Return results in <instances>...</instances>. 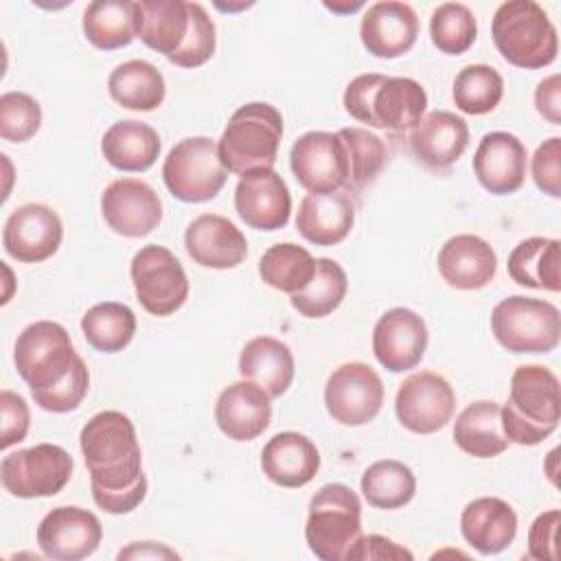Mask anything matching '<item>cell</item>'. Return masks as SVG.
<instances>
[{"instance_id":"1","label":"cell","mask_w":561,"mask_h":561,"mask_svg":"<svg viewBox=\"0 0 561 561\" xmlns=\"http://www.w3.org/2000/svg\"><path fill=\"white\" fill-rule=\"evenodd\" d=\"M79 445L90 471L96 506L112 515L131 513L147 495L136 427L118 410L96 412L81 430Z\"/></svg>"},{"instance_id":"2","label":"cell","mask_w":561,"mask_h":561,"mask_svg":"<svg viewBox=\"0 0 561 561\" xmlns=\"http://www.w3.org/2000/svg\"><path fill=\"white\" fill-rule=\"evenodd\" d=\"M561 392L557 375L539 364L517 366L511 377L508 401L500 405L508 443L533 447L559 427Z\"/></svg>"},{"instance_id":"3","label":"cell","mask_w":561,"mask_h":561,"mask_svg":"<svg viewBox=\"0 0 561 561\" xmlns=\"http://www.w3.org/2000/svg\"><path fill=\"white\" fill-rule=\"evenodd\" d=\"M491 35L497 53L517 68L550 66L559 53L557 28L535 0L502 2L493 15Z\"/></svg>"},{"instance_id":"4","label":"cell","mask_w":561,"mask_h":561,"mask_svg":"<svg viewBox=\"0 0 561 561\" xmlns=\"http://www.w3.org/2000/svg\"><path fill=\"white\" fill-rule=\"evenodd\" d=\"M283 138V116L270 103H245L228 121L219 142V160L228 173L245 175L274 169Z\"/></svg>"},{"instance_id":"5","label":"cell","mask_w":561,"mask_h":561,"mask_svg":"<svg viewBox=\"0 0 561 561\" xmlns=\"http://www.w3.org/2000/svg\"><path fill=\"white\" fill-rule=\"evenodd\" d=\"M359 535L362 502L357 493L340 482L320 486L309 502L305 524L309 550L322 561H342Z\"/></svg>"},{"instance_id":"6","label":"cell","mask_w":561,"mask_h":561,"mask_svg":"<svg viewBox=\"0 0 561 561\" xmlns=\"http://www.w3.org/2000/svg\"><path fill=\"white\" fill-rule=\"evenodd\" d=\"M491 331L511 353H550L561 340V313L548 300L508 296L493 307Z\"/></svg>"},{"instance_id":"7","label":"cell","mask_w":561,"mask_h":561,"mask_svg":"<svg viewBox=\"0 0 561 561\" xmlns=\"http://www.w3.org/2000/svg\"><path fill=\"white\" fill-rule=\"evenodd\" d=\"M162 180L175 199L202 204L217 197L228 180V171L219 160L213 138L191 136L171 147L162 164Z\"/></svg>"},{"instance_id":"8","label":"cell","mask_w":561,"mask_h":561,"mask_svg":"<svg viewBox=\"0 0 561 561\" xmlns=\"http://www.w3.org/2000/svg\"><path fill=\"white\" fill-rule=\"evenodd\" d=\"M79 359L68 331L53 320H37L24 327L13 348L15 370L31 390L55 386Z\"/></svg>"},{"instance_id":"9","label":"cell","mask_w":561,"mask_h":561,"mask_svg":"<svg viewBox=\"0 0 561 561\" xmlns=\"http://www.w3.org/2000/svg\"><path fill=\"white\" fill-rule=\"evenodd\" d=\"M72 467V456L64 447L39 443L7 454L0 462V480L15 497H50L68 484Z\"/></svg>"},{"instance_id":"10","label":"cell","mask_w":561,"mask_h":561,"mask_svg":"<svg viewBox=\"0 0 561 561\" xmlns=\"http://www.w3.org/2000/svg\"><path fill=\"white\" fill-rule=\"evenodd\" d=\"M138 302L151 316L175 313L188 298V278L178 256L164 245L140 248L129 265Z\"/></svg>"},{"instance_id":"11","label":"cell","mask_w":561,"mask_h":561,"mask_svg":"<svg viewBox=\"0 0 561 561\" xmlns=\"http://www.w3.org/2000/svg\"><path fill=\"white\" fill-rule=\"evenodd\" d=\"M383 403V381L364 362L337 366L324 386V405L333 421L357 427L373 421Z\"/></svg>"},{"instance_id":"12","label":"cell","mask_w":561,"mask_h":561,"mask_svg":"<svg viewBox=\"0 0 561 561\" xmlns=\"http://www.w3.org/2000/svg\"><path fill=\"white\" fill-rule=\"evenodd\" d=\"M456 410V394L449 381L432 370H421L403 379L394 397L399 423L414 434L443 430Z\"/></svg>"},{"instance_id":"13","label":"cell","mask_w":561,"mask_h":561,"mask_svg":"<svg viewBox=\"0 0 561 561\" xmlns=\"http://www.w3.org/2000/svg\"><path fill=\"white\" fill-rule=\"evenodd\" d=\"M294 178L309 193L342 191L348 182V158L337 131H307L289 151Z\"/></svg>"},{"instance_id":"14","label":"cell","mask_w":561,"mask_h":561,"mask_svg":"<svg viewBox=\"0 0 561 561\" xmlns=\"http://www.w3.org/2000/svg\"><path fill=\"white\" fill-rule=\"evenodd\" d=\"M101 539L99 517L79 506H57L37 526V546L55 561H81L99 548Z\"/></svg>"},{"instance_id":"15","label":"cell","mask_w":561,"mask_h":561,"mask_svg":"<svg viewBox=\"0 0 561 561\" xmlns=\"http://www.w3.org/2000/svg\"><path fill=\"white\" fill-rule=\"evenodd\" d=\"M101 213L105 224L123 237H147L162 221V202L158 193L142 180L118 178L110 182L101 195Z\"/></svg>"},{"instance_id":"16","label":"cell","mask_w":561,"mask_h":561,"mask_svg":"<svg viewBox=\"0 0 561 561\" xmlns=\"http://www.w3.org/2000/svg\"><path fill=\"white\" fill-rule=\"evenodd\" d=\"M64 239L59 215L46 204H22L2 228V245L20 263H42L50 259Z\"/></svg>"},{"instance_id":"17","label":"cell","mask_w":561,"mask_h":561,"mask_svg":"<svg viewBox=\"0 0 561 561\" xmlns=\"http://www.w3.org/2000/svg\"><path fill=\"white\" fill-rule=\"evenodd\" d=\"M427 340L430 333L425 320L416 311L392 307L373 329V353L386 370L403 373L423 359Z\"/></svg>"},{"instance_id":"18","label":"cell","mask_w":561,"mask_h":561,"mask_svg":"<svg viewBox=\"0 0 561 561\" xmlns=\"http://www.w3.org/2000/svg\"><path fill=\"white\" fill-rule=\"evenodd\" d=\"M234 210L245 226L272 232L287 226L291 195L285 180L274 169H259L239 178Z\"/></svg>"},{"instance_id":"19","label":"cell","mask_w":561,"mask_h":561,"mask_svg":"<svg viewBox=\"0 0 561 561\" xmlns=\"http://www.w3.org/2000/svg\"><path fill=\"white\" fill-rule=\"evenodd\" d=\"M473 175L493 195H511L526 180L528 153L524 142L508 131H489L473 153Z\"/></svg>"},{"instance_id":"20","label":"cell","mask_w":561,"mask_h":561,"mask_svg":"<svg viewBox=\"0 0 561 561\" xmlns=\"http://www.w3.org/2000/svg\"><path fill=\"white\" fill-rule=\"evenodd\" d=\"M419 35V18L408 2L383 0L366 9L359 24L364 48L379 59L405 55Z\"/></svg>"},{"instance_id":"21","label":"cell","mask_w":561,"mask_h":561,"mask_svg":"<svg viewBox=\"0 0 561 561\" xmlns=\"http://www.w3.org/2000/svg\"><path fill=\"white\" fill-rule=\"evenodd\" d=\"M184 248L188 256L210 270H230L245 261V234L226 217L204 213L195 217L184 232Z\"/></svg>"},{"instance_id":"22","label":"cell","mask_w":561,"mask_h":561,"mask_svg":"<svg viewBox=\"0 0 561 561\" xmlns=\"http://www.w3.org/2000/svg\"><path fill=\"white\" fill-rule=\"evenodd\" d=\"M270 394L254 381L241 379L224 388L215 403L217 427L232 440L259 438L272 421Z\"/></svg>"},{"instance_id":"23","label":"cell","mask_w":561,"mask_h":561,"mask_svg":"<svg viewBox=\"0 0 561 561\" xmlns=\"http://www.w3.org/2000/svg\"><path fill=\"white\" fill-rule=\"evenodd\" d=\"M438 272L449 287L456 289H482L497 272V256L489 241L478 234L449 237L436 256Z\"/></svg>"},{"instance_id":"24","label":"cell","mask_w":561,"mask_h":561,"mask_svg":"<svg viewBox=\"0 0 561 561\" xmlns=\"http://www.w3.org/2000/svg\"><path fill=\"white\" fill-rule=\"evenodd\" d=\"M261 469L274 484L298 489L316 478L320 469V451L305 434L278 432L261 451Z\"/></svg>"},{"instance_id":"25","label":"cell","mask_w":561,"mask_h":561,"mask_svg":"<svg viewBox=\"0 0 561 561\" xmlns=\"http://www.w3.org/2000/svg\"><path fill=\"white\" fill-rule=\"evenodd\" d=\"M469 145V127L462 116L447 110L425 114L410 134L414 156L430 169L451 167Z\"/></svg>"},{"instance_id":"26","label":"cell","mask_w":561,"mask_h":561,"mask_svg":"<svg viewBox=\"0 0 561 561\" xmlns=\"http://www.w3.org/2000/svg\"><path fill=\"white\" fill-rule=\"evenodd\" d=\"M460 533L480 554H497L513 543L517 535V515L502 497H476L462 508Z\"/></svg>"},{"instance_id":"27","label":"cell","mask_w":561,"mask_h":561,"mask_svg":"<svg viewBox=\"0 0 561 561\" xmlns=\"http://www.w3.org/2000/svg\"><path fill=\"white\" fill-rule=\"evenodd\" d=\"M355 208L344 191L309 193L300 199L296 213L298 232L316 245H335L353 228Z\"/></svg>"},{"instance_id":"28","label":"cell","mask_w":561,"mask_h":561,"mask_svg":"<svg viewBox=\"0 0 561 561\" xmlns=\"http://www.w3.org/2000/svg\"><path fill=\"white\" fill-rule=\"evenodd\" d=\"M294 355L289 346L272 335H259L245 342L239 355L243 379L261 386L272 399L287 392L294 381Z\"/></svg>"},{"instance_id":"29","label":"cell","mask_w":561,"mask_h":561,"mask_svg":"<svg viewBox=\"0 0 561 561\" xmlns=\"http://www.w3.org/2000/svg\"><path fill=\"white\" fill-rule=\"evenodd\" d=\"M105 160L127 173L147 171L160 156L158 131L140 121H118L101 138Z\"/></svg>"},{"instance_id":"30","label":"cell","mask_w":561,"mask_h":561,"mask_svg":"<svg viewBox=\"0 0 561 561\" xmlns=\"http://www.w3.org/2000/svg\"><path fill=\"white\" fill-rule=\"evenodd\" d=\"M454 443L473 458H495L508 447L502 430L500 403L480 399L469 403L454 423Z\"/></svg>"},{"instance_id":"31","label":"cell","mask_w":561,"mask_h":561,"mask_svg":"<svg viewBox=\"0 0 561 561\" xmlns=\"http://www.w3.org/2000/svg\"><path fill=\"white\" fill-rule=\"evenodd\" d=\"M191 18L184 0H140L138 2V37L167 59L175 55L186 35Z\"/></svg>"},{"instance_id":"32","label":"cell","mask_w":561,"mask_h":561,"mask_svg":"<svg viewBox=\"0 0 561 561\" xmlns=\"http://www.w3.org/2000/svg\"><path fill=\"white\" fill-rule=\"evenodd\" d=\"M85 39L99 50L129 46L138 37V2L94 0L83 11Z\"/></svg>"},{"instance_id":"33","label":"cell","mask_w":561,"mask_h":561,"mask_svg":"<svg viewBox=\"0 0 561 561\" xmlns=\"http://www.w3.org/2000/svg\"><path fill=\"white\" fill-rule=\"evenodd\" d=\"M427 94L410 77H386L373 99L375 127L390 131L412 129L425 114Z\"/></svg>"},{"instance_id":"34","label":"cell","mask_w":561,"mask_h":561,"mask_svg":"<svg viewBox=\"0 0 561 561\" xmlns=\"http://www.w3.org/2000/svg\"><path fill=\"white\" fill-rule=\"evenodd\" d=\"M107 90L121 107L134 112H151L160 107L167 94L162 72L145 59H129L118 64L110 72Z\"/></svg>"},{"instance_id":"35","label":"cell","mask_w":561,"mask_h":561,"mask_svg":"<svg viewBox=\"0 0 561 561\" xmlns=\"http://www.w3.org/2000/svg\"><path fill=\"white\" fill-rule=\"evenodd\" d=\"M559 239L528 237L519 241L508 254V276L530 289H561L559 276Z\"/></svg>"},{"instance_id":"36","label":"cell","mask_w":561,"mask_h":561,"mask_svg":"<svg viewBox=\"0 0 561 561\" xmlns=\"http://www.w3.org/2000/svg\"><path fill=\"white\" fill-rule=\"evenodd\" d=\"M346 291L348 278L344 267L337 261L322 256L316 259V272L309 285L302 291L291 294L289 302L302 318L316 320L333 313L346 298Z\"/></svg>"},{"instance_id":"37","label":"cell","mask_w":561,"mask_h":561,"mask_svg":"<svg viewBox=\"0 0 561 561\" xmlns=\"http://www.w3.org/2000/svg\"><path fill=\"white\" fill-rule=\"evenodd\" d=\"M85 342L101 353L123 351L136 333V313L123 302H99L81 318Z\"/></svg>"},{"instance_id":"38","label":"cell","mask_w":561,"mask_h":561,"mask_svg":"<svg viewBox=\"0 0 561 561\" xmlns=\"http://www.w3.org/2000/svg\"><path fill=\"white\" fill-rule=\"evenodd\" d=\"M362 493L366 502L381 511L405 506L416 493L414 471L401 460H377L362 476Z\"/></svg>"},{"instance_id":"39","label":"cell","mask_w":561,"mask_h":561,"mask_svg":"<svg viewBox=\"0 0 561 561\" xmlns=\"http://www.w3.org/2000/svg\"><path fill=\"white\" fill-rule=\"evenodd\" d=\"M313 272L316 259L309 254V250L289 241L270 245L259 261V274L263 283L289 296L302 291L313 278Z\"/></svg>"},{"instance_id":"40","label":"cell","mask_w":561,"mask_h":561,"mask_svg":"<svg viewBox=\"0 0 561 561\" xmlns=\"http://www.w3.org/2000/svg\"><path fill=\"white\" fill-rule=\"evenodd\" d=\"M451 96L460 112L482 116L500 105L504 96V79L493 66L471 64L456 75Z\"/></svg>"},{"instance_id":"41","label":"cell","mask_w":561,"mask_h":561,"mask_svg":"<svg viewBox=\"0 0 561 561\" xmlns=\"http://www.w3.org/2000/svg\"><path fill=\"white\" fill-rule=\"evenodd\" d=\"M337 136L342 138L348 158L346 188L357 191L370 184L379 175L388 158L383 140L364 127H342Z\"/></svg>"},{"instance_id":"42","label":"cell","mask_w":561,"mask_h":561,"mask_svg":"<svg viewBox=\"0 0 561 561\" xmlns=\"http://www.w3.org/2000/svg\"><path fill=\"white\" fill-rule=\"evenodd\" d=\"M430 37L440 53L462 55L473 46L478 37L476 15L467 4L443 2L432 11Z\"/></svg>"},{"instance_id":"43","label":"cell","mask_w":561,"mask_h":561,"mask_svg":"<svg viewBox=\"0 0 561 561\" xmlns=\"http://www.w3.org/2000/svg\"><path fill=\"white\" fill-rule=\"evenodd\" d=\"M42 107L26 92H4L0 96V136L9 142H26L39 131Z\"/></svg>"},{"instance_id":"44","label":"cell","mask_w":561,"mask_h":561,"mask_svg":"<svg viewBox=\"0 0 561 561\" xmlns=\"http://www.w3.org/2000/svg\"><path fill=\"white\" fill-rule=\"evenodd\" d=\"M188 35L182 44V48L169 57L171 64L180 68H197L204 66L213 53H215V22L206 13V9L199 2H188Z\"/></svg>"},{"instance_id":"45","label":"cell","mask_w":561,"mask_h":561,"mask_svg":"<svg viewBox=\"0 0 561 561\" xmlns=\"http://www.w3.org/2000/svg\"><path fill=\"white\" fill-rule=\"evenodd\" d=\"M88 388H90V373L83 359H79L61 381L44 390H31V397L42 410L64 414L79 408V403L88 394Z\"/></svg>"},{"instance_id":"46","label":"cell","mask_w":561,"mask_h":561,"mask_svg":"<svg viewBox=\"0 0 561 561\" xmlns=\"http://www.w3.org/2000/svg\"><path fill=\"white\" fill-rule=\"evenodd\" d=\"M561 138L552 136L543 140L533 160H530V171L533 180L539 191H543L550 197H561Z\"/></svg>"},{"instance_id":"47","label":"cell","mask_w":561,"mask_h":561,"mask_svg":"<svg viewBox=\"0 0 561 561\" xmlns=\"http://www.w3.org/2000/svg\"><path fill=\"white\" fill-rule=\"evenodd\" d=\"M383 81H386V75H379V72H366V75L355 77L346 85L344 99H342L346 114L351 118H355L357 123H366L368 127H375L373 99Z\"/></svg>"},{"instance_id":"48","label":"cell","mask_w":561,"mask_h":561,"mask_svg":"<svg viewBox=\"0 0 561 561\" xmlns=\"http://www.w3.org/2000/svg\"><path fill=\"white\" fill-rule=\"evenodd\" d=\"M0 410H2V434L0 447L9 449L15 443H22L31 427V412L22 394L13 390L0 392Z\"/></svg>"},{"instance_id":"49","label":"cell","mask_w":561,"mask_h":561,"mask_svg":"<svg viewBox=\"0 0 561 561\" xmlns=\"http://www.w3.org/2000/svg\"><path fill=\"white\" fill-rule=\"evenodd\" d=\"M561 524L559 508L539 513L528 530V554L537 561H557V533Z\"/></svg>"},{"instance_id":"50","label":"cell","mask_w":561,"mask_h":561,"mask_svg":"<svg viewBox=\"0 0 561 561\" xmlns=\"http://www.w3.org/2000/svg\"><path fill=\"white\" fill-rule=\"evenodd\" d=\"M386 559H414V554L383 535H359L346 552V561H386Z\"/></svg>"},{"instance_id":"51","label":"cell","mask_w":561,"mask_h":561,"mask_svg":"<svg viewBox=\"0 0 561 561\" xmlns=\"http://www.w3.org/2000/svg\"><path fill=\"white\" fill-rule=\"evenodd\" d=\"M537 112L552 125H561V77L554 72L539 81L535 90Z\"/></svg>"},{"instance_id":"52","label":"cell","mask_w":561,"mask_h":561,"mask_svg":"<svg viewBox=\"0 0 561 561\" xmlns=\"http://www.w3.org/2000/svg\"><path fill=\"white\" fill-rule=\"evenodd\" d=\"M116 559L118 561H123V559H180V554L173 550V548H169V546H164V543H156V541H134V543H129L127 548H123L118 554H116Z\"/></svg>"},{"instance_id":"53","label":"cell","mask_w":561,"mask_h":561,"mask_svg":"<svg viewBox=\"0 0 561 561\" xmlns=\"http://www.w3.org/2000/svg\"><path fill=\"white\" fill-rule=\"evenodd\" d=\"M324 7L327 9H331L333 13H353V11H357V9H362L364 7V2H324Z\"/></svg>"}]
</instances>
